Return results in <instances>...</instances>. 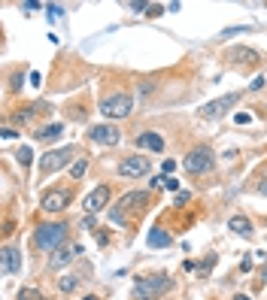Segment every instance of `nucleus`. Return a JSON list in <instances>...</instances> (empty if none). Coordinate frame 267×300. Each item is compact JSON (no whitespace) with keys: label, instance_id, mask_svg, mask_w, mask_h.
Masks as SVG:
<instances>
[{"label":"nucleus","instance_id":"1","mask_svg":"<svg viewBox=\"0 0 267 300\" xmlns=\"http://www.w3.org/2000/svg\"><path fill=\"white\" fill-rule=\"evenodd\" d=\"M67 224L64 221H52V224H40V228L34 231V246L43 249V252H55V249L64 246L67 240Z\"/></svg>","mask_w":267,"mask_h":300},{"label":"nucleus","instance_id":"2","mask_svg":"<svg viewBox=\"0 0 267 300\" xmlns=\"http://www.w3.org/2000/svg\"><path fill=\"white\" fill-rule=\"evenodd\" d=\"M97 109H101L104 118H128L131 109H134V100H131V94H125V91H115V94L104 97Z\"/></svg>","mask_w":267,"mask_h":300},{"label":"nucleus","instance_id":"3","mask_svg":"<svg viewBox=\"0 0 267 300\" xmlns=\"http://www.w3.org/2000/svg\"><path fill=\"white\" fill-rule=\"evenodd\" d=\"M182 167L191 173V176H201V173H210L215 167V155H213V149L207 146H198V149H191V152L185 155Z\"/></svg>","mask_w":267,"mask_h":300},{"label":"nucleus","instance_id":"4","mask_svg":"<svg viewBox=\"0 0 267 300\" xmlns=\"http://www.w3.org/2000/svg\"><path fill=\"white\" fill-rule=\"evenodd\" d=\"M170 288V276L167 273H155V276H146V279H140L137 285H134V297L140 300H155V297H161L164 291Z\"/></svg>","mask_w":267,"mask_h":300},{"label":"nucleus","instance_id":"5","mask_svg":"<svg viewBox=\"0 0 267 300\" xmlns=\"http://www.w3.org/2000/svg\"><path fill=\"white\" fill-rule=\"evenodd\" d=\"M70 158H73V146L52 149V152H46V155L40 158V173H43V176H52L55 170H61V167L70 164Z\"/></svg>","mask_w":267,"mask_h":300},{"label":"nucleus","instance_id":"6","mask_svg":"<svg viewBox=\"0 0 267 300\" xmlns=\"http://www.w3.org/2000/svg\"><path fill=\"white\" fill-rule=\"evenodd\" d=\"M237 100H240V94H222V97H215V100H210L207 106H201V118H207V121H213V118H222V115H228V109L231 106H237Z\"/></svg>","mask_w":267,"mask_h":300},{"label":"nucleus","instance_id":"7","mask_svg":"<svg viewBox=\"0 0 267 300\" xmlns=\"http://www.w3.org/2000/svg\"><path fill=\"white\" fill-rule=\"evenodd\" d=\"M88 140L101 143V146H118L121 134H118L115 124H91V128H88Z\"/></svg>","mask_w":267,"mask_h":300},{"label":"nucleus","instance_id":"8","mask_svg":"<svg viewBox=\"0 0 267 300\" xmlns=\"http://www.w3.org/2000/svg\"><path fill=\"white\" fill-rule=\"evenodd\" d=\"M40 206H43L46 212H61V209L70 206V194L61 191V188H52V191H46V194L40 197Z\"/></svg>","mask_w":267,"mask_h":300},{"label":"nucleus","instance_id":"9","mask_svg":"<svg viewBox=\"0 0 267 300\" xmlns=\"http://www.w3.org/2000/svg\"><path fill=\"white\" fill-rule=\"evenodd\" d=\"M143 173H149V161L140 158V155H131L118 164V176H125V179H137Z\"/></svg>","mask_w":267,"mask_h":300},{"label":"nucleus","instance_id":"10","mask_svg":"<svg viewBox=\"0 0 267 300\" xmlns=\"http://www.w3.org/2000/svg\"><path fill=\"white\" fill-rule=\"evenodd\" d=\"M79 252H82V246H79V243L61 246V249H55V252H52V258H49V267H52V270H61V267H67L73 258H76Z\"/></svg>","mask_w":267,"mask_h":300},{"label":"nucleus","instance_id":"11","mask_svg":"<svg viewBox=\"0 0 267 300\" xmlns=\"http://www.w3.org/2000/svg\"><path fill=\"white\" fill-rule=\"evenodd\" d=\"M107 203H109V185H97V188L85 197V209H88V215H97Z\"/></svg>","mask_w":267,"mask_h":300},{"label":"nucleus","instance_id":"12","mask_svg":"<svg viewBox=\"0 0 267 300\" xmlns=\"http://www.w3.org/2000/svg\"><path fill=\"white\" fill-rule=\"evenodd\" d=\"M3 273H6V276L21 273V252H18L15 246H6L3 249Z\"/></svg>","mask_w":267,"mask_h":300},{"label":"nucleus","instance_id":"13","mask_svg":"<svg viewBox=\"0 0 267 300\" xmlns=\"http://www.w3.org/2000/svg\"><path fill=\"white\" fill-rule=\"evenodd\" d=\"M146 203H149V191H131L125 197H118V209L121 212H125V209H140Z\"/></svg>","mask_w":267,"mask_h":300},{"label":"nucleus","instance_id":"14","mask_svg":"<svg viewBox=\"0 0 267 300\" xmlns=\"http://www.w3.org/2000/svg\"><path fill=\"white\" fill-rule=\"evenodd\" d=\"M137 146L146 149V152H161V149H164V137L155 134V131H143V134L137 137Z\"/></svg>","mask_w":267,"mask_h":300},{"label":"nucleus","instance_id":"15","mask_svg":"<svg viewBox=\"0 0 267 300\" xmlns=\"http://www.w3.org/2000/svg\"><path fill=\"white\" fill-rule=\"evenodd\" d=\"M228 228H231L234 234H240V237H246V240L255 234V231H252V221H249L246 215H234V218L228 221Z\"/></svg>","mask_w":267,"mask_h":300},{"label":"nucleus","instance_id":"16","mask_svg":"<svg viewBox=\"0 0 267 300\" xmlns=\"http://www.w3.org/2000/svg\"><path fill=\"white\" fill-rule=\"evenodd\" d=\"M146 243H149L152 249H167L170 243H173V237H170L164 228H152V231H149V240H146Z\"/></svg>","mask_w":267,"mask_h":300},{"label":"nucleus","instance_id":"17","mask_svg":"<svg viewBox=\"0 0 267 300\" xmlns=\"http://www.w3.org/2000/svg\"><path fill=\"white\" fill-rule=\"evenodd\" d=\"M58 288H61L64 294H73V291L79 288V276H73V273H67V276H61V279H58Z\"/></svg>","mask_w":267,"mask_h":300},{"label":"nucleus","instance_id":"18","mask_svg":"<svg viewBox=\"0 0 267 300\" xmlns=\"http://www.w3.org/2000/svg\"><path fill=\"white\" fill-rule=\"evenodd\" d=\"M61 131H64L61 124H46V128H40L37 137H40V140H55V137H61Z\"/></svg>","mask_w":267,"mask_h":300},{"label":"nucleus","instance_id":"19","mask_svg":"<svg viewBox=\"0 0 267 300\" xmlns=\"http://www.w3.org/2000/svg\"><path fill=\"white\" fill-rule=\"evenodd\" d=\"M85 170H88V161H85V158H76V164L70 167V179H82Z\"/></svg>","mask_w":267,"mask_h":300},{"label":"nucleus","instance_id":"20","mask_svg":"<svg viewBox=\"0 0 267 300\" xmlns=\"http://www.w3.org/2000/svg\"><path fill=\"white\" fill-rule=\"evenodd\" d=\"M18 300H43V294L37 288H21L18 291Z\"/></svg>","mask_w":267,"mask_h":300},{"label":"nucleus","instance_id":"21","mask_svg":"<svg viewBox=\"0 0 267 300\" xmlns=\"http://www.w3.org/2000/svg\"><path fill=\"white\" fill-rule=\"evenodd\" d=\"M15 158H18L21 167H28V164H31V149H28V146H21L18 152H15Z\"/></svg>","mask_w":267,"mask_h":300},{"label":"nucleus","instance_id":"22","mask_svg":"<svg viewBox=\"0 0 267 300\" xmlns=\"http://www.w3.org/2000/svg\"><path fill=\"white\" fill-rule=\"evenodd\" d=\"M109 221H112V224H125V212H121V209H112V212H109Z\"/></svg>","mask_w":267,"mask_h":300},{"label":"nucleus","instance_id":"23","mask_svg":"<svg viewBox=\"0 0 267 300\" xmlns=\"http://www.w3.org/2000/svg\"><path fill=\"white\" fill-rule=\"evenodd\" d=\"M264 85H267V79H264V76H255V82L249 85V91H261Z\"/></svg>","mask_w":267,"mask_h":300},{"label":"nucleus","instance_id":"24","mask_svg":"<svg viewBox=\"0 0 267 300\" xmlns=\"http://www.w3.org/2000/svg\"><path fill=\"white\" fill-rule=\"evenodd\" d=\"M161 167H164V176H170V173L176 170V161H167V158H164V164H161Z\"/></svg>","mask_w":267,"mask_h":300},{"label":"nucleus","instance_id":"25","mask_svg":"<svg viewBox=\"0 0 267 300\" xmlns=\"http://www.w3.org/2000/svg\"><path fill=\"white\" fill-rule=\"evenodd\" d=\"M164 188H167V191H176V188H179V179H173V176H167Z\"/></svg>","mask_w":267,"mask_h":300},{"label":"nucleus","instance_id":"26","mask_svg":"<svg viewBox=\"0 0 267 300\" xmlns=\"http://www.w3.org/2000/svg\"><path fill=\"white\" fill-rule=\"evenodd\" d=\"M188 200H191V194H188V191H179V194H176V206L188 203Z\"/></svg>","mask_w":267,"mask_h":300},{"label":"nucleus","instance_id":"27","mask_svg":"<svg viewBox=\"0 0 267 300\" xmlns=\"http://www.w3.org/2000/svg\"><path fill=\"white\" fill-rule=\"evenodd\" d=\"M21 9H28V12H34V9H40V3H34V0H24V3H21Z\"/></svg>","mask_w":267,"mask_h":300},{"label":"nucleus","instance_id":"28","mask_svg":"<svg viewBox=\"0 0 267 300\" xmlns=\"http://www.w3.org/2000/svg\"><path fill=\"white\" fill-rule=\"evenodd\" d=\"M164 182H167V176H155L152 179V188H164Z\"/></svg>","mask_w":267,"mask_h":300},{"label":"nucleus","instance_id":"29","mask_svg":"<svg viewBox=\"0 0 267 300\" xmlns=\"http://www.w3.org/2000/svg\"><path fill=\"white\" fill-rule=\"evenodd\" d=\"M258 191H261V194H267V185H264V182H261V185H258Z\"/></svg>","mask_w":267,"mask_h":300},{"label":"nucleus","instance_id":"30","mask_svg":"<svg viewBox=\"0 0 267 300\" xmlns=\"http://www.w3.org/2000/svg\"><path fill=\"white\" fill-rule=\"evenodd\" d=\"M234 300H249V297H246V294H237V297H234Z\"/></svg>","mask_w":267,"mask_h":300},{"label":"nucleus","instance_id":"31","mask_svg":"<svg viewBox=\"0 0 267 300\" xmlns=\"http://www.w3.org/2000/svg\"><path fill=\"white\" fill-rule=\"evenodd\" d=\"M82 300H97V297H94V294H88V297H82Z\"/></svg>","mask_w":267,"mask_h":300},{"label":"nucleus","instance_id":"32","mask_svg":"<svg viewBox=\"0 0 267 300\" xmlns=\"http://www.w3.org/2000/svg\"><path fill=\"white\" fill-rule=\"evenodd\" d=\"M264 282H267V270H264Z\"/></svg>","mask_w":267,"mask_h":300}]
</instances>
